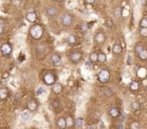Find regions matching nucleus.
Returning a JSON list of instances; mask_svg holds the SVG:
<instances>
[{"instance_id":"28","label":"nucleus","mask_w":147,"mask_h":129,"mask_svg":"<svg viewBox=\"0 0 147 129\" xmlns=\"http://www.w3.org/2000/svg\"><path fill=\"white\" fill-rule=\"evenodd\" d=\"M141 28H147V18H144L141 21Z\"/></svg>"},{"instance_id":"21","label":"nucleus","mask_w":147,"mask_h":129,"mask_svg":"<svg viewBox=\"0 0 147 129\" xmlns=\"http://www.w3.org/2000/svg\"><path fill=\"white\" fill-rule=\"evenodd\" d=\"M74 123H75V125L77 126L78 128H82L83 126L84 121H83V119H82V118H78V119H76Z\"/></svg>"},{"instance_id":"23","label":"nucleus","mask_w":147,"mask_h":129,"mask_svg":"<svg viewBox=\"0 0 147 129\" xmlns=\"http://www.w3.org/2000/svg\"><path fill=\"white\" fill-rule=\"evenodd\" d=\"M90 60H91L92 62H96L98 61V54L96 53H91V56H90Z\"/></svg>"},{"instance_id":"41","label":"nucleus","mask_w":147,"mask_h":129,"mask_svg":"<svg viewBox=\"0 0 147 129\" xmlns=\"http://www.w3.org/2000/svg\"><path fill=\"white\" fill-rule=\"evenodd\" d=\"M57 1H58V2H61V1H63V0H57Z\"/></svg>"},{"instance_id":"29","label":"nucleus","mask_w":147,"mask_h":129,"mask_svg":"<svg viewBox=\"0 0 147 129\" xmlns=\"http://www.w3.org/2000/svg\"><path fill=\"white\" fill-rule=\"evenodd\" d=\"M130 128L132 129H138L140 128V125L137 122H133L131 124H130Z\"/></svg>"},{"instance_id":"38","label":"nucleus","mask_w":147,"mask_h":129,"mask_svg":"<svg viewBox=\"0 0 147 129\" xmlns=\"http://www.w3.org/2000/svg\"><path fill=\"white\" fill-rule=\"evenodd\" d=\"M85 1L86 3H88V4H93L95 2V0H85Z\"/></svg>"},{"instance_id":"24","label":"nucleus","mask_w":147,"mask_h":129,"mask_svg":"<svg viewBox=\"0 0 147 129\" xmlns=\"http://www.w3.org/2000/svg\"><path fill=\"white\" fill-rule=\"evenodd\" d=\"M45 87H43V86H40L39 88L37 89V95H41L42 94H44V93H45Z\"/></svg>"},{"instance_id":"19","label":"nucleus","mask_w":147,"mask_h":129,"mask_svg":"<svg viewBox=\"0 0 147 129\" xmlns=\"http://www.w3.org/2000/svg\"><path fill=\"white\" fill-rule=\"evenodd\" d=\"M130 89L133 90V91H136L138 89H139V84H138L137 82H133L131 83V85H130Z\"/></svg>"},{"instance_id":"10","label":"nucleus","mask_w":147,"mask_h":129,"mask_svg":"<svg viewBox=\"0 0 147 129\" xmlns=\"http://www.w3.org/2000/svg\"><path fill=\"white\" fill-rule=\"evenodd\" d=\"M58 15V10L55 7H50L47 10V15L49 17H54Z\"/></svg>"},{"instance_id":"30","label":"nucleus","mask_w":147,"mask_h":129,"mask_svg":"<svg viewBox=\"0 0 147 129\" xmlns=\"http://www.w3.org/2000/svg\"><path fill=\"white\" fill-rule=\"evenodd\" d=\"M81 29H82V32H86L87 31V29H88V26H87V23H82V26H81Z\"/></svg>"},{"instance_id":"4","label":"nucleus","mask_w":147,"mask_h":129,"mask_svg":"<svg viewBox=\"0 0 147 129\" xmlns=\"http://www.w3.org/2000/svg\"><path fill=\"white\" fill-rule=\"evenodd\" d=\"M73 22V19L72 16L70 15V14H65L61 18V23L64 26H70L71 25V23Z\"/></svg>"},{"instance_id":"1","label":"nucleus","mask_w":147,"mask_h":129,"mask_svg":"<svg viewBox=\"0 0 147 129\" xmlns=\"http://www.w3.org/2000/svg\"><path fill=\"white\" fill-rule=\"evenodd\" d=\"M30 34L33 39L39 40L41 38L44 34V29L39 24H36V25L32 26L30 29Z\"/></svg>"},{"instance_id":"11","label":"nucleus","mask_w":147,"mask_h":129,"mask_svg":"<svg viewBox=\"0 0 147 129\" xmlns=\"http://www.w3.org/2000/svg\"><path fill=\"white\" fill-rule=\"evenodd\" d=\"M61 90H62V87H61V85L58 84V83H55V84H53V91L56 94V95H59V94L61 92Z\"/></svg>"},{"instance_id":"13","label":"nucleus","mask_w":147,"mask_h":129,"mask_svg":"<svg viewBox=\"0 0 147 129\" xmlns=\"http://www.w3.org/2000/svg\"><path fill=\"white\" fill-rule=\"evenodd\" d=\"M112 52L114 54L118 55L122 52V48L120 44H115L112 48Z\"/></svg>"},{"instance_id":"18","label":"nucleus","mask_w":147,"mask_h":129,"mask_svg":"<svg viewBox=\"0 0 147 129\" xmlns=\"http://www.w3.org/2000/svg\"><path fill=\"white\" fill-rule=\"evenodd\" d=\"M28 108L30 110V111H35L37 108V103H35L34 101L29 102L28 104Z\"/></svg>"},{"instance_id":"40","label":"nucleus","mask_w":147,"mask_h":129,"mask_svg":"<svg viewBox=\"0 0 147 129\" xmlns=\"http://www.w3.org/2000/svg\"><path fill=\"white\" fill-rule=\"evenodd\" d=\"M117 128H121V129H124V126L123 124H120L117 126Z\"/></svg>"},{"instance_id":"34","label":"nucleus","mask_w":147,"mask_h":129,"mask_svg":"<svg viewBox=\"0 0 147 129\" xmlns=\"http://www.w3.org/2000/svg\"><path fill=\"white\" fill-rule=\"evenodd\" d=\"M104 93H105V95L107 97H111L112 95V92H111V90H109V89H107V90L104 91Z\"/></svg>"},{"instance_id":"9","label":"nucleus","mask_w":147,"mask_h":129,"mask_svg":"<svg viewBox=\"0 0 147 129\" xmlns=\"http://www.w3.org/2000/svg\"><path fill=\"white\" fill-rule=\"evenodd\" d=\"M94 39H95V41L96 42L99 43V44H101V43L104 42L105 36L103 33H101V32H99V33H97L96 36H95Z\"/></svg>"},{"instance_id":"22","label":"nucleus","mask_w":147,"mask_h":129,"mask_svg":"<svg viewBox=\"0 0 147 129\" xmlns=\"http://www.w3.org/2000/svg\"><path fill=\"white\" fill-rule=\"evenodd\" d=\"M30 118H31V115L28 112H24L22 114V119L24 122H27V121L30 120Z\"/></svg>"},{"instance_id":"6","label":"nucleus","mask_w":147,"mask_h":129,"mask_svg":"<svg viewBox=\"0 0 147 129\" xmlns=\"http://www.w3.org/2000/svg\"><path fill=\"white\" fill-rule=\"evenodd\" d=\"M12 46L9 44H3L1 47V52L3 55H9L12 53Z\"/></svg>"},{"instance_id":"7","label":"nucleus","mask_w":147,"mask_h":129,"mask_svg":"<svg viewBox=\"0 0 147 129\" xmlns=\"http://www.w3.org/2000/svg\"><path fill=\"white\" fill-rule=\"evenodd\" d=\"M50 61L54 65H58V64L61 63V57H60V56L58 54H53L51 56Z\"/></svg>"},{"instance_id":"14","label":"nucleus","mask_w":147,"mask_h":129,"mask_svg":"<svg viewBox=\"0 0 147 129\" xmlns=\"http://www.w3.org/2000/svg\"><path fill=\"white\" fill-rule=\"evenodd\" d=\"M58 125L60 128H66V121L65 119L63 118H61V119H59L58 121Z\"/></svg>"},{"instance_id":"12","label":"nucleus","mask_w":147,"mask_h":129,"mask_svg":"<svg viewBox=\"0 0 147 129\" xmlns=\"http://www.w3.org/2000/svg\"><path fill=\"white\" fill-rule=\"evenodd\" d=\"M8 96V91L7 89L5 88H2L0 89V99H2V100H4V99H6Z\"/></svg>"},{"instance_id":"15","label":"nucleus","mask_w":147,"mask_h":129,"mask_svg":"<svg viewBox=\"0 0 147 129\" xmlns=\"http://www.w3.org/2000/svg\"><path fill=\"white\" fill-rule=\"evenodd\" d=\"M109 114H110V115L111 117H117L119 115V114H120V112H119L118 110L116 108V107H112V108L110 109Z\"/></svg>"},{"instance_id":"16","label":"nucleus","mask_w":147,"mask_h":129,"mask_svg":"<svg viewBox=\"0 0 147 129\" xmlns=\"http://www.w3.org/2000/svg\"><path fill=\"white\" fill-rule=\"evenodd\" d=\"M98 61H99V62H101V63L105 62V61H107V56H106V55L104 54V53H100L98 54Z\"/></svg>"},{"instance_id":"20","label":"nucleus","mask_w":147,"mask_h":129,"mask_svg":"<svg viewBox=\"0 0 147 129\" xmlns=\"http://www.w3.org/2000/svg\"><path fill=\"white\" fill-rule=\"evenodd\" d=\"M66 40H67V42L69 43L70 44H75V42H76V38L74 36H72V35L68 36Z\"/></svg>"},{"instance_id":"27","label":"nucleus","mask_w":147,"mask_h":129,"mask_svg":"<svg viewBox=\"0 0 147 129\" xmlns=\"http://www.w3.org/2000/svg\"><path fill=\"white\" fill-rule=\"evenodd\" d=\"M66 126L67 127H71V126L73 125V119L71 117H67L66 118Z\"/></svg>"},{"instance_id":"25","label":"nucleus","mask_w":147,"mask_h":129,"mask_svg":"<svg viewBox=\"0 0 147 129\" xmlns=\"http://www.w3.org/2000/svg\"><path fill=\"white\" fill-rule=\"evenodd\" d=\"M114 15H115L116 18H120V17H121V8H119V7L116 8L115 11H114Z\"/></svg>"},{"instance_id":"31","label":"nucleus","mask_w":147,"mask_h":129,"mask_svg":"<svg viewBox=\"0 0 147 129\" xmlns=\"http://www.w3.org/2000/svg\"><path fill=\"white\" fill-rule=\"evenodd\" d=\"M140 34L142 36H147V28H141L140 30Z\"/></svg>"},{"instance_id":"35","label":"nucleus","mask_w":147,"mask_h":129,"mask_svg":"<svg viewBox=\"0 0 147 129\" xmlns=\"http://www.w3.org/2000/svg\"><path fill=\"white\" fill-rule=\"evenodd\" d=\"M105 25L106 27H108V28H111V26H113V23L110 20H108L105 22Z\"/></svg>"},{"instance_id":"5","label":"nucleus","mask_w":147,"mask_h":129,"mask_svg":"<svg viewBox=\"0 0 147 129\" xmlns=\"http://www.w3.org/2000/svg\"><path fill=\"white\" fill-rule=\"evenodd\" d=\"M82 56H83V54H82L81 53L74 52L72 53L71 56H70V60H71L73 63H78L82 59Z\"/></svg>"},{"instance_id":"26","label":"nucleus","mask_w":147,"mask_h":129,"mask_svg":"<svg viewBox=\"0 0 147 129\" xmlns=\"http://www.w3.org/2000/svg\"><path fill=\"white\" fill-rule=\"evenodd\" d=\"M133 63V59L131 55H128L127 56V64L128 65H132Z\"/></svg>"},{"instance_id":"2","label":"nucleus","mask_w":147,"mask_h":129,"mask_svg":"<svg viewBox=\"0 0 147 129\" xmlns=\"http://www.w3.org/2000/svg\"><path fill=\"white\" fill-rule=\"evenodd\" d=\"M98 77H99V82H101L103 83H105L108 82V80L110 79V74L108 70H101L99 73V75H98Z\"/></svg>"},{"instance_id":"39","label":"nucleus","mask_w":147,"mask_h":129,"mask_svg":"<svg viewBox=\"0 0 147 129\" xmlns=\"http://www.w3.org/2000/svg\"><path fill=\"white\" fill-rule=\"evenodd\" d=\"M99 128H105V125L103 124V122H100V123H99Z\"/></svg>"},{"instance_id":"36","label":"nucleus","mask_w":147,"mask_h":129,"mask_svg":"<svg viewBox=\"0 0 147 129\" xmlns=\"http://www.w3.org/2000/svg\"><path fill=\"white\" fill-rule=\"evenodd\" d=\"M13 4L14 5H15L16 7H18V6H20V0H13Z\"/></svg>"},{"instance_id":"33","label":"nucleus","mask_w":147,"mask_h":129,"mask_svg":"<svg viewBox=\"0 0 147 129\" xmlns=\"http://www.w3.org/2000/svg\"><path fill=\"white\" fill-rule=\"evenodd\" d=\"M132 108L133 110H135V111H137V110H139V108H140L139 103H137V102H135V103H132Z\"/></svg>"},{"instance_id":"17","label":"nucleus","mask_w":147,"mask_h":129,"mask_svg":"<svg viewBox=\"0 0 147 129\" xmlns=\"http://www.w3.org/2000/svg\"><path fill=\"white\" fill-rule=\"evenodd\" d=\"M138 56H139V57L141 59V60H144V61L146 60L147 59V50L142 49L139 53H138Z\"/></svg>"},{"instance_id":"32","label":"nucleus","mask_w":147,"mask_h":129,"mask_svg":"<svg viewBox=\"0 0 147 129\" xmlns=\"http://www.w3.org/2000/svg\"><path fill=\"white\" fill-rule=\"evenodd\" d=\"M142 49H144V48H143V46H142L141 44H137V46L135 47V52L137 53V54H138V53H139Z\"/></svg>"},{"instance_id":"8","label":"nucleus","mask_w":147,"mask_h":129,"mask_svg":"<svg viewBox=\"0 0 147 129\" xmlns=\"http://www.w3.org/2000/svg\"><path fill=\"white\" fill-rule=\"evenodd\" d=\"M26 19H27V20L30 23H35L37 20V16L36 15V13L30 12L26 15Z\"/></svg>"},{"instance_id":"3","label":"nucleus","mask_w":147,"mask_h":129,"mask_svg":"<svg viewBox=\"0 0 147 129\" xmlns=\"http://www.w3.org/2000/svg\"><path fill=\"white\" fill-rule=\"evenodd\" d=\"M44 81L47 85H53L55 83V77L51 73H48L44 76Z\"/></svg>"},{"instance_id":"37","label":"nucleus","mask_w":147,"mask_h":129,"mask_svg":"<svg viewBox=\"0 0 147 129\" xmlns=\"http://www.w3.org/2000/svg\"><path fill=\"white\" fill-rule=\"evenodd\" d=\"M4 30V26L2 23H0V34H2Z\"/></svg>"}]
</instances>
